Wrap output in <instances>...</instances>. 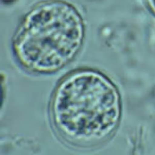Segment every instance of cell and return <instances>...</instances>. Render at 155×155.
<instances>
[{
	"label": "cell",
	"instance_id": "cell-1",
	"mask_svg": "<svg viewBox=\"0 0 155 155\" xmlns=\"http://www.w3.org/2000/svg\"><path fill=\"white\" fill-rule=\"evenodd\" d=\"M16 0H2V2L6 4H9L13 3Z\"/></svg>",
	"mask_w": 155,
	"mask_h": 155
},
{
	"label": "cell",
	"instance_id": "cell-2",
	"mask_svg": "<svg viewBox=\"0 0 155 155\" xmlns=\"http://www.w3.org/2000/svg\"><path fill=\"white\" fill-rule=\"evenodd\" d=\"M150 1L155 9V0H150Z\"/></svg>",
	"mask_w": 155,
	"mask_h": 155
}]
</instances>
